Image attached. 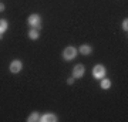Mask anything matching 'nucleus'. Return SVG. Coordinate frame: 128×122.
Segmentation results:
<instances>
[{
  "label": "nucleus",
  "mask_w": 128,
  "mask_h": 122,
  "mask_svg": "<svg viewBox=\"0 0 128 122\" xmlns=\"http://www.w3.org/2000/svg\"><path fill=\"white\" fill-rule=\"evenodd\" d=\"M122 30H124L125 33L128 31V20H127V18H125V20L122 21Z\"/></svg>",
  "instance_id": "f8f14e48"
},
{
  "label": "nucleus",
  "mask_w": 128,
  "mask_h": 122,
  "mask_svg": "<svg viewBox=\"0 0 128 122\" xmlns=\"http://www.w3.org/2000/svg\"><path fill=\"white\" fill-rule=\"evenodd\" d=\"M4 9H6V6L3 4L2 1H0V11H4Z\"/></svg>",
  "instance_id": "4468645a"
},
{
  "label": "nucleus",
  "mask_w": 128,
  "mask_h": 122,
  "mask_svg": "<svg viewBox=\"0 0 128 122\" xmlns=\"http://www.w3.org/2000/svg\"><path fill=\"white\" fill-rule=\"evenodd\" d=\"M40 121V115H38V112H32L30 114V117L27 118V122H37Z\"/></svg>",
  "instance_id": "9d476101"
},
{
  "label": "nucleus",
  "mask_w": 128,
  "mask_h": 122,
  "mask_svg": "<svg viewBox=\"0 0 128 122\" xmlns=\"http://www.w3.org/2000/svg\"><path fill=\"white\" fill-rule=\"evenodd\" d=\"M74 80H76V78H74V77L68 78V80H67V84H68V85H71V84H73V82H74Z\"/></svg>",
  "instance_id": "ddd939ff"
},
{
  "label": "nucleus",
  "mask_w": 128,
  "mask_h": 122,
  "mask_svg": "<svg viewBox=\"0 0 128 122\" xmlns=\"http://www.w3.org/2000/svg\"><path fill=\"white\" fill-rule=\"evenodd\" d=\"M38 36H40V34H38V30H37V28H32V30L28 31V37H30L32 40H37Z\"/></svg>",
  "instance_id": "9b49d317"
},
{
  "label": "nucleus",
  "mask_w": 128,
  "mask_h": 122,
  "mask_svg": "<svg viewBox=\"0 0 128 122\" xmlns=\"http://www.w3.org/2000/svg\"><path fill=\"white\" fill-rule=\"evenodd\" d=\"M40 121L41 122H57V117H56L54 114H44L43 117H40Z\"/></svg>",
  "instance_id": "0eeeda50"
},
{
  "label": "nucleus",
  "mask_w": 128,
  "mask_h": 122,
  "mask_svg": "<svg viewBox=\"0 0 128 122\" xmlns=\"http://www.w3.org/2000/svg\"><path fill=\"white\" fill-rule=\"evenodd\" d=\"M27 23H28V26L30 27H36L37 30L41 27V17L38 16V14H30L28 16V18H27Z\"/></svg>",
  "instance_id": "7ed1b4c3"
},
{
  "label": "nucleus",
  "mask_w": 128,
  "mask_h": 122,
  "mask_svg": "<svg viewBox=\"0 0 128 122\" xmlns=\"http://www.w3.org/2000/svg\"><path fill=\"white\" fill-rule=\"evenodd\" d=\"M7 27H9V23H7V20H4V18H0V38H2V36H3V33L7 30Z\"/></svg>",
  "instance_id": "6e6552de"
},
{
  "label": "nucleus",
  "mask_w": 128,
  "mask_h": 122,
  "mask_svg": "<svg viewBox=\"0 0 128 122\" xmlns=\"http://www.w3.org/2000/svg\"><path fill=\"white\" fill-rule=\"evenodd\" d=\"M105 67L102 65V64H97V65H94V68H92V77L96 78V80H102V78L105 77Z\"/></svg>",
  "instance_id": "f03ea898"
},
{
  "label": "nucleus",
  "mask_w": 128,
  "mask_h": 122,
  "mask_svg": "<svg viewBox=\"0 0 128 122\" xmlns=\"http://www.w3.org/2000/svg\"><path fill=\"white\" fill-rule=\"evenodd\" d=\"M10 72L12 74H18V72L22 71V68H23V63L20 61V60H13L12 63H10Z\"/></svg>",
  "instance_id": "20e7f679"
},
{
  "label": "nucleus",
  "mask_w": 128,
  "mask_h": 122,
  "mask_svg": "<svg viewBox=\"0 0 128 122\" xmlns=\"http://www.w3.org/2000/svg\"><path fill=\"white\" fill-rule=\"evenodd\" d=\"M77 48L76 47H73V45H68V47H66L63 50V58L66 60V61H71V60H74L76 57H77Z\"/></svg>",
  "instance_id": "f257e3e1"
},
{
  "label": "nucleus",
  "mask_w": 128,
  "mask_h": 122,
  "mask_svg": "<svg viewBox=\"0 0 128 122\" xmlns=\"http://www.w3.org/2000/svg\"><path fill=\"white\" fill-rule=\"evenodd\" d=\"M77 51L82 55H90L92 53V47L90 44H82V45H80V48Z\"/></svg>",
  "instance_id": "423d86ee"
},
{
  "label": "nucleus",
  "mask_w": 128,
  "mask_h": 122,
  "mask_svg": "<svg viewBox=\"0 0 128 122\" xmlns=\"http://www.w3.org/2000/svg\"><path fill=\"white\" fill-rule=\"evenodd\" d=\"M100 87L102 88V90H108V88L111 87V80H108V78H105V77H104L102 80H101Z\"/></svg>",
  "instance_id": "1a4fd4ad"
},
{
  "label": "nucleus",
  "mask_w": 128,
  "mask_h": 122,
  "mask_svg": "<svg viewBox=\"0 0 128 122\" xmlns=\"http://www.w3.org/2000/svg\"><path fill=\"white\" fill-rule=\"evenodd\" d=\"M84 72H86L84 65H82V64H77V65L73 68V77L74 78H82L84 77Z\"/></svg>",
  "instance_id": "39448f33"
}]
</instances>
